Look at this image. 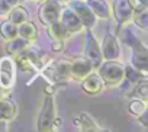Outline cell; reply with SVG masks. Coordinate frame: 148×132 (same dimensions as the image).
I'll return each mask as SVG.
<instances>
[{
	"instance_id": "24",
	"label": "cell",
	"mask_w": 148,
	"mask_h": 132,
	"mask_svg": "<svg viewBox=\"0 0 148 132\" xmlns=\"http://www.w3.org/2000/svg\"><path fill=\"white\" fill-rule=\"evenodd\" d=\"M134 92L138 97L141 99H147V79H142L135 87H134Z\"/></svg>"
},
{
	"instance_id": "17",
	"label": "cell",
	"mask_w": 148,
	"mask_h": 132,
	"mask_svg": "<svg viewBox=\"0 0 148 132\" xmlns=\"http://www.w3.org/2000/svg\"><path fill=\"white\" fill-rule=\"evenodd\" d=\"M18 36L26 39L28 42H35L38 38V28L35 23L26 21L21 25H18Z\"/></svg>"
},
{
	"instance_id": "25",
	"label": "cell",
	"mask_w": 148,
	"mask_h": 132,
	"mask_svg": "<svg viewBox=\"0 0 148 132\" xmlns=\"http://www.w3.org/2000/svg\"><path fill=\"white\" fill-rule=\"evenodd\" d=\"M51 48H52V51H54V52H62V51L65 49L64 39H54V41H52Z\"/></svg>"
},
{
	"instance_id": "5",
	"label": "cell",
	"mask_w": 148,
	"mask_h": 132,
	"mask_svg": "<svg viewBox=\"0 0 148 132\" xmlns=\"http://www.w3.org/2000/svg\"><path fill=\"white\" fill-rule=\"evenodd\" d=\"M70 9L77 15V18L82 21L86 29H92L96 26L97 18L86 3V0H73V2H70Z\"/></svg>"
},
{
	"instance_id": "7",
	"label": "cell",
	"mask_w": 148,
	"mask_h": 132,
	"mask_svg": "<svg viewBox=\"0 0 148 132\" xmlns=\"http://www.w3.org/2000/svg\"><path fill=\"white\" fill-rule=\"evenodd\" d=\"M92 71H93V67L86 57H77L73 61H70V77L74 80L82 81Z\"/></svg>"
},
{
	"instance_id": "9",
	"label": "cell",
	"mask_w": 148,
	"mask_h": 132,
	"mask_svg": "<svg viewBox=\"0 0 148 132\" xmlns=\"http://www.w3.org/2000/svg\"><path fill=\"white\" fill-rule=\"evenodd\" d=\"M113 18L119 25H126L132 21L134 9L129 5L128 0H115L113 2V10H112Z\"/></svg>"
},
{
	"instance_id": "6",
	"label": "cell",
	"mask_w": 148,
	"mask_h": 132,
	"mask_svg": "<svg viewBox=\"0 0 148 132\" xmlns=\"http://www.w3.org/2000/svg\"><path fill=\"white\" fill-rule=\"evenodd\" d=\"M84 57L90 61L92 67L97 68L100 62L103 61L102 52H100V44L97 42L96 36L90 32V29L86 31V47H84Z\"/></svg>"
},
{
	"instance_id": "22",
	"label": "cell",
	"mask_w": 148,
	"mask_h": 132,
	"mask_svg": "<svg viewBox=\"0 0 148 132\" xmlns=\"http://www.w3.org/2000/svg\"><path fill=\"white\" fill-rule=\"evenodd\" d=\"M128 110L134 115V116H141L142 113L147 112V99H139V97H135L134 100L129 102L128 105Z\"/></svg>"
},
{
	"instance_id": "27",
	"label": "cell",
	"mask_w": 148,
	"mask_h": 132,
	"mask_svg": "<svg viewBox=\"0 0 148 132\" xmlns=\"http://www.w3.org/2000/svg\"><path fill=\"white\" fill-rule=\"evenodd\" d=\"M10 10V6L6 3V0H0V16H6Z\"/></svg>"
},
{
	"instance_id": "3",
	"label": "cell",
	"mask_w": 148,
	"mask_h": 132,
	"mask_svg": "<svg viewBox=\"0 0 148 132\" xmlns=\"http://www.w3.org/2000/svg\"><path fill=\"white\" fill-rule=\"evenodd\" d=\"M55 116H57V112H55L54 96L47 94L42 102L39 115H38V122H36L38 131H52V122H54Z\"/></svg>"
},
{
	"instance_id": "20",
	"label": "cell",
	"mask_w": 148,
	"mask_h": 132,
	"mask_svg": "<svg viewBox=\"0 0 148 132\" xmlns=\"http://www.w3.org/2000/svg\"><path fill=\"white\" fill-rule=\"evenodd\" d=\"M0 36L5 41L13 39L18 36V25L12 23L10 21H5L0 23Z\"/></svg>"
},
{
	"instance_id": "4",
	"label": "cell",
	"mask_w": 148,
	"mask_h": 132,
	"mask_svg": "<svg viewBox=\"0 0 148 132\" xmlns=\"http://www.w3.org/2000/svg\"><path fill=\"white\" fill-rule=\"evenodd\" d=\"M61 10H62V6L60 0H44V3L41 5L38 10V18L42 22V25L48 26L60 21Z\"/></svg>"
},
{
	"instance_id": "2",
	"label": "cell",
	"mask_w": 148,
	"mask_h": 132,
	"mask_svg": "<svg viewBox=\"0 0 148 132\" xmlns=\"http://www.w3.org/2000/svg\"><path fill=\"white\" fill-rule=\"evenodd\" d=\"M16 62L10 55L0 58V87L9 92L16 83Z\"/></svg>"
},
{
	"instance_id": "1",
	"label": "cell",
	"mask_w": 148,
	"mask_h": 132,
	"mask_svg": "<svg viewBox=\"0 0 148 132\" xmlns=\"http://www.w3.org/2000/svg\"><path fill=\"white\" fill-rule=\"evenodd\" d=\"M97 74L106 86H121L125 79V65L118 60H106L97 67Z\"/></svg>"
},
{
	"instance_id": "21",
	"label": "cell",
	"mask_w": 148,
	"mask_h": 132,
	"mask_svg": "<svg viewBox=\"0 0 148 132\" xmlns=\"http://www.w3.org/2000/svg\"><path fill=\"white\" fill-rule=\"evenodd\" d=\"M132 21L134 23L141 28V29H147V25H148V12H147V6L144 8H139V9H135L134 10V15H132Z\"/></svg>"
},
{
	"instance_id": "15",
	"label": "cell",
	"mask_w": 148,
	"mask_h": 132,
	"mask_svg": "<svg viewBox=\"0 0 148 132\" xmlns=\"http://www.w3.org/2000/svg\"><path fill=\"white\" fill-rule=\"evenodd\" d=\"M31 42H28L26 39L21 38V36H16L13 39H9L6 41V52L8 55H10L12 58H16L18 55H21L28 47H29Z\"/></svg>"
},
{
	"instance_id": "8",
	"label": "cell",
	"mask_w": 148,
	"mask_h": 132,
	"mask_svg": "<svg viewBox=\"0 0 148 132\" xmlns=\"http://www.w3.org/2000/svg\"><path fill=\"white\" fill-rule=\"evenodd\" d=\"M131 64L135 70H138L144 77H147V68H148V52L147 47L142 44H138L132 48V58Z\"/></svg>"
},
{
	"instance_id": "18",
	"label": "cell",
	"mask_w": 148,
	"mask_h": 132,
	"mask_svg": "<svg viewBox=\"0 0 148 132\" xmlns=\"http://www.w3.org/2000/svg\"><path fill=\"white\" fill-rule=\"evenodd\" d=\"M6 16H8V21H10V22L15 23V25H21V23L29 21V13H28L26 8L22 6V5L13 6Z\"/></svg>"
},
{
	"instance_id": "16",
	"label": "cell",
	"mask_w": 148,
	"mask_h": 132,
	"mask_svg": "<svg viewBox=\"0 0 148 132\" xmlns=\"http://www.w3.org/2000/svg\"><path fill=\"white\" fill-rule=\"evenodd\" d=\"M16 115H18L16 103L6 96L2 102H0V119L9 122V120H13L16 118Z\"/></svg>"
},
{
	"instance_id": "12",
	"label": "cell",
	"mask_w": 148,
	"mask_h": 132,
	"mask_svg": "<svg viewBox=\"0 0 148 132\" xmlns=\"http://www.w3.org/2000/svg\"><path fill=\"white\" fill-rule=\"evenodd\" d=\"M103 80L100 79V76L95 71L89 73L83 80H82V89L86 94H90V96H96L99 94L102 90H103Z\"/></svg>"
},
{
	"instance_id": "23",
	"label": "cell",
	"mask_w": 148,
	"mask_h": 132,
	"mask_svg": "<svg viewBox=\"0 0 148 132\" xmlns=\"http://www.w3.org/2000/svg\"><path fill=\"white\" fill-rule=\"evenodd\" d=\"M121 36H122V41L128 45V47H131V48H134L135 45H138V44H141L139 42V39L135 36V34L131 31V29H123L122 32H121Z\"/></svg>"
},
{
	"instance_id": "10",
	"label": "cell",
	"mask_w": 148,
	"mask_h": 132,
	"mask_svg": "<svg viewBox=\"0 0 148 132\" xmlns=\"http://www.w3.org/2000/svg\"><path fill=\"white\" fill-rule=\"evenodd\" d=\"M100 52L105 60H118L121 57V45L115 35L108 34L100 44Z\"/></svg>"
},
{
	"instance_id": "13",
	"label": "cell",
	"mask_w": 148,
	"mask_h": 132,
	"mask_svg": "<svg viewBox=\"0 0 148 132\" xmlns=\"http://www.w3.org/2000/svg\"><path fill=\"white\" fill-rule=\"evenodd\" d=\"M60 22L64 25V28H65L70 34H77V32H80V31L84 28L83 23H82V21L77 18V15L74 13L70 8L61 10Z\"/></svg>"
},
{
	"instance_id": "26",
	"label": "cell",
	"mask_w": 148,
	"mask_h": 132,
	"mask_svg": "<svg viewBox=\"0 0 148 132\" xmlns=\"http://www.w3.org/2000/svg\"><path fill=\"white\" fill-rule=\"evenodd\" d=\"M129 5L132 6V9H139V8H144L147 6V0H128Z\"/></svg>"
},
{
	"instance_id": "19",
	"label": "cell",
	"mask_w": 148,
	"mask_h": 132,
	"mask_svg": "<svg viewBox=\"0 0 148 132\" xmlns=\"http://www.w3.org/2000/svg\"><path fill=\"white\" fill-rule=\"evenodd\" d=\"M47 31H48V35L52 38V39H65V38H68L71 34L64 28V25L58 21V22H55V23H51V25H48L47 26Z\"/></svg>"
},
{
	"instance_id": "14",
	"label": "cell",
	"mask_w": 148,
	"mask_h": 132,
	"mask_svg": "<svg viewBox=\"0 0 148 132\" xmlns=\"http://www.w3.org/2000/svg\"><path fill=\"white\" fill-rule=\"evenodd\" d=\"M86 3L92 9V12L96 15V18L100 19H109L112 16L110 6L106 0H86Z\"/></svg>"
},
{
	"instance_id": "28",
	"label": "cell",
	"mask_w": 148,
	"mask_h": 132,
	"mask_svg": "<svg viewBox=\"0 0 148 132\" xmlns=\"http://www.w3.org/2000/svg\"><path fill=\"white\" fill-rule=\"evenodd\" d=\"M6 96H8V94H6V90H3L2 87H0V102H2Z\"/></svg>"
},
{
	"instance_id": "11",
	"label": "cell",
	"mask_w": 148,
	"mask_h": 132,
	"mask_svg": "<svg viewBox=\"0 0 148 132\" xmlns=\"http://www.w3.org/2000/svg\"><path fill=\"white\" fill-rule=\"evenodd\" d=\"M73 123L77 129L83 131V132H97V131H103V128L99 126V123L92 118V115H89L87 112H80L73 118Z\"/></svg>"
}]
</instances>
